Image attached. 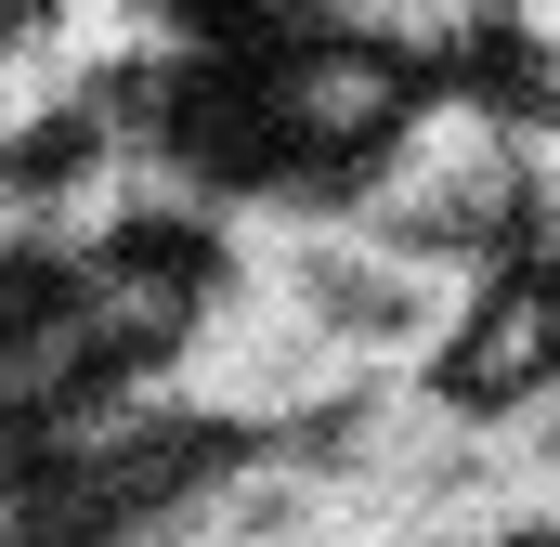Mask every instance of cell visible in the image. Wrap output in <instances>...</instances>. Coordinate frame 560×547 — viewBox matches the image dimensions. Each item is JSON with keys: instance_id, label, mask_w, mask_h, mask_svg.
Wrapping results in <instances>:
<instances>
[{"instance_id": "obj_1", "label": "cell", "mask_w": 560, "mask_h": 547, "mask_svg": "<svg viewBox=\"0 0 560 547\" xmlns=\"http://www.w3.org/2000/svg\"><path fill=\"white\" fill-rule=\"evenodd\" d=\"M248 287L339 365V379H430L469 326V274L392 248L365 209H261L248 222Z\"/></svg>"}]
</instances>
